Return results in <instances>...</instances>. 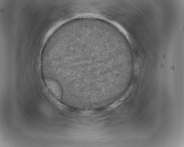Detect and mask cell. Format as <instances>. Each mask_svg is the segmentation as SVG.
I'll use <instances>...</instances> for the list:
<instances>
[{"label":"cell","instance_id":"1","mask_svg":"<svg viewBox=\"0 0 184 147\" xmlns=\"http://www.w3.org/2000/svg\"><path fill=\"white\" fill-rule=\"evenodd\" d=\"M44 81L50 93L57 99L61 101L63 96V90L59 83L56 79L51 78H45Z\"/></svg>","mask_w":184,"mask_h":147}]
</instances>
